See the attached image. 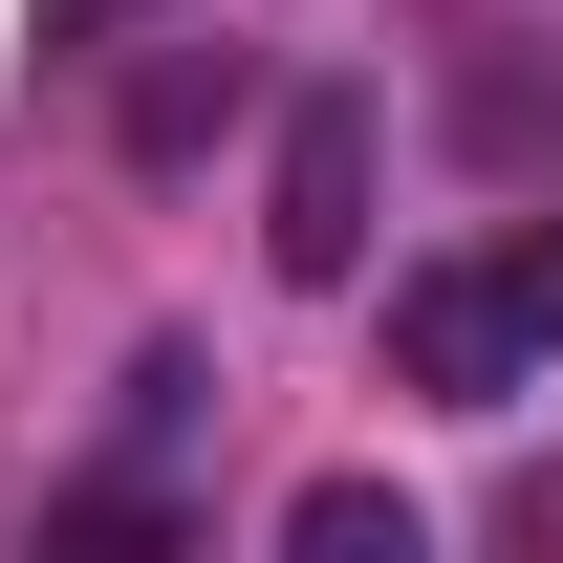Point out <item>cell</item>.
Here are the masks:
<instances>
[{
	"label": "cell",
	"mask_w": 563,
	"mask_h": 563,
	"mask_svg": "<svg viewBox=\"0 0 563 563\" xmlns=\"http://www.w3.org/2000/svg\"><path fill=\"white\" fill-rule=\"evenodd\" d=\"M261 261L325 303V282H368V87H303L282 109V174H261Z\"/></svg>",
	"instance_id": "obj_1"
},
{
	"label": "cell",
	"mask_w": 563,
	"mask_h": 563,
	"mask_svg": "<svg viewBox=\"0 0 563 563\" xmlns=\"http://www.w3.org/2000/svg\"><path fill=\"white\" fill-rule=\"evenodd\" d=\"M390 368H412L433 412H498V390H520L542 347H520V303H498V261H412V282H390Z\"/></svg>",
	"instance_id": "obj_2"
},
{
	"label": "cell",
	"mask_w": 563,
	"mask_h": 563,
	"mask_svg": "<svg viewBox=\"0 0 563 563\" xmlns=\"http://www.w3.org/2000/svg\"><path fill=\"white\" fill-rule=\"evenodd\" d=\"M282 542H303V563H412V498H390V477H303Z\"/></svg>",
	"instance_id": "obj_3"
},
{
	"label": "cell",
	"mask_w": 563,
	"mask_h": 563,
	"mask_svg": "<svg viewBox=\"0 0 563 563\" xmlns=\"http://www.w3.org/2000/svg\"><path fill=\"white\" fill-rule=\"evenodd\" d=\"M217 87H239V66H152V87H131V152H152V174H174V152L217 131Z\"/></svg>",
	"instance_id": "obj_4"
},
{
	"label": "cell",
	"mask_w": 563,
	"mask_h": 563,
	"mask_svg": "<svg viewBox=\"0 0 563 563\" xmlns=\"http://www.w3.org/2000/svg\"><path fill=\"white\" fill-rule=\"evenodd\" d=\"M498 303H520V347H563V217H542V239H498Z\"/></svg>",
	"instance_id": "obj_5"
},
{
	"label": "cell",
	"mask_w": 563,
	"mask_h": 563,
	"mask_svg": "<svg viewBox=\"0 0 563 563\" xmlns=\"http://www.w3.org/2000/svg\"><path fill=\"white\" fill-rule=\"evenodd\" d=\"M131 22H152V0H44V44H131Z\"/></svg>",
	"instance_id": "obj_6"
}]
</instances>
